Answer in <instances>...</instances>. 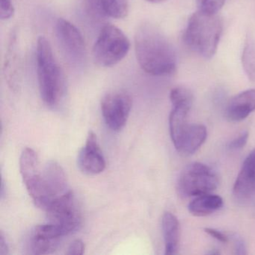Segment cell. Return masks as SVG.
I'll return each mask as SVG.
<instances>
[{"label": "cell", "mask_w": 255, "mask_h": 255, "mask_svg": "<svg viewBox=\"0 0 255 255\" xmlns=\"http://www.w3.org/2000/svg\"><path fill=\"white\" fill-rule=\"evenodd\" d=\"M135 50L141 68L153 76H168L177 68L175 50L154 26H139L135 35Z\"/></svg>", "instance_id": "cell-1"}, {"label": "cell", "mask_w": 255, "mask_h": 255, "mask_svg": "<svg viewBox=\"0 0 255 255\" xmlns=\"http://www.w3.org/2000/svg\"><path fill=\"white\" fill-rule=\"evenodd\" d=\"M35 55L41 99L50 107H54L60 102L65 94V74L45 37L38 38Z\"/></svg>", "instance_id": "cell-2"}, {"label": "cell", "mask_w": 255, "mask_h": 255, "mask_svg": "<svg viewBox=\"0 0 255 255\" xmlns=\"http://www.w3.org/2000/svg\"><path fill=\"white\" fill-rule=\"evenodd\" d=\"M222 30L223 24L217 14L198 10L189 18L183 39L192 51L205 59H211L217 50Z\"/></svg>", "instance_id": "cell-3"}, {"label": "cell", "mask_w": 255, "mask_h": 255, "mask_svg": "<svg viewBox=\"0 0 255 255\" xmlns=\"http://www.w3.org/2000/svg\"><path fill=\"white\" fill-rule=\"evenodd\" d=\"M130 48L128 36L114 25L107 24L100 32L92 51L97 65L104 68L114 66L125 59Z\"/></svg>", "instance_id": "cell-4"}, {"label": "cell", "mask_w": 255, "mask_h": 255, "mask_svg": "<svg viewBox=\"0 0 255 255\" xmlns=\"http://www.w3.org/2000/svg\"><path fill=\"white\" fill-rule=\"evenodd\" d=\"M218 185L219 177L210 167L193 162L188 165L180 174L177 189L182 196L196 197L210 193Z\"/></svg>", "instance_id": "cell-5"}, {"label": "cell", "mask_w": 255, "mask_h": 255, "mask_svg": "<svg viewBox=\"0 0 255 255\" xmlns=\"http://www.w3.org/2000/svg\"><path fill=\"white\" fill-rule=\"evenodd\" d=\"M66 174L55 161H49L41 170L39 192L33 200L35 205L45 211L49 204L68 192Z\"/></svg>", "instance_id": "cell-6"}, {"label": "cell", "mask_w": 255, "mask_h": 255, "mask_svg": "<svg viewBox=\"0 0 255 255\" xmlns=\"http://www.w3.org/2000/svg\"><path fill=\"white\" fill-rule=\"evenodd\" d=\"M48 222L61 228L65 235L77 230L81 223V216L72 191L53 200L45 210Z\"/></svg>", "instance_id": "cell-7"}, {"label": "cell", "mask_w": 255, "mask_h": 255, "mask_svg": "<svg viewBox=\"0 0 255 255\" xmlns=\"http://www.w3.org/2000/svg\"><path fill=\"white\" fill-rule=\"evenodd\" d=\"M132 98L128 92L116 91L107 94L101 101V111L107 126L120 131L126 125L132 108Z\"/></svg>", "instance_id": "cell-8"}, {"label": "cell", "mask_w": 255, "mask_h": 255, "mask_svg": "<svg viewBox=\"0 0 255 255\" xmlns=\"http://www.w3.org/2000/svg\"><path fill=\"white\" fill-rule=\"evenodd\" d=\"M56 36L61 47L68 59L80 64L86 57V44L78 28L63 18H59L56 25Z\"/></svg>", "instance_id": "cell-9"}, {"label": "cell", "mask_w": 255, "mask_h": 255, "mask_svg": "<svg viewBox=\"0 0 255 255\" xmlns=\"http://www.w3.org/2000/svg\"><path fill=\"white\" fill-rule=\"evenodd\" d=\"M77 164L83 173L89 175L100 174L105 169V158L98 144L96 134L92 131L89 132L86 145L79 153Z\"/></svg>", "instance_id": "cell-10"}, {"label": "cell", "mask_w": 255, "mask_h": 255, "mask_svg": "<svg viewBox=\"0 0 255 255\" xmlns=\"http://www.w3.org/2000/svg\"><path fill=\"white\" fill-rule=\"evenodd\" d=\"M20 171L23 183L32 200L38 195L41 185V170L38 155L32 148H25L20 159Z\"/></svg>", "instance_id": "cell-11"}, {"label": "cell", "mask_w": 255, "mask_h": 255, "mask_svg": "<svg viewBox=\"0 0 255 255\" xmlns=\"http://www.w3.org/2000/svg\"><path fill=\"white\" fill-rule=\"evenodd\" d=\"M233 191L234 195L240 199H248L255 196V149L243 162Z\"/></svg>", "instance_id": "cell-12"}, {"label": "cell", "mask_w": 255, "mask_h": 255, "mask_svg": "<svg viewBox=\"0 0 255 255\" xmlns=\"http://www.w3.org/2000/svg\"><path fill=\"white\" fill-rule=\"evenodd\" d=\"M207 136V128L204 125H189L174 145L180 154L190 156L205 142Z\"/></svg>", "instance_id": "cell-13"}, {"label": "cell", "mask_w": 255, "mask_h": 255, "mask_svg": "<svg viewBox=\"0 0 255 255\" xmlns=\"http://www.w3.org/2000/svg\"><path fill=\"white\" fill-rule=\"evenodd\" d=\"M255 110V89L244 91L230 101L227 107V119L230 122H242Z\"/></svg>", "instance_id": "cell-14"}, {"label": "cell", "mask_w": 255, "mask_h": 255, "mask_svg": "<svg viewBox=\"0 0 255 255\" xmlns=\"http://www.w3.org/2000/svg\"><path fill=\"white\" fill-rule=\"evenodd\" d=\"M4 72L8 83L12 87L18 86L21 74V60L17 46V35L12 34L5 56Z\"/></svg>", "instance_id": "cell-15"}, {"label": "cell", "mask_w": 255, "mask_h": 255, "mask_svg": "<svg viewBox=\"0 0 255 255\" xmlns=\"http://www.w3.org/2000/svg\"><path fill=\"white\" fill-rule=\"evenodd\" d=\"M165 255H176L180 245V228L178 219L170 212H165L162 219Z\"/></svg>", "instance_id": "cell-16"}, {"label": "cell", "mask_w": 255, "mask_h": 255, "mask_svg": "<svg viewBox=\"0 0 255 255\" xmlns=\"http://www.w3.org/2000/svg\"><path fill=\"white\" fill-rule=\"evenodd\" d=\"M223 199L219 195L207 193L196 196L188 206L189 213L195 216H206L222 208Z\"/></svg>", "instance_id": "cell-17"}, {"label": "cell", "mask_w": 255, "mask_h": 255, "mask_svg": "<svg viewBox=\"0 0 255 255\" xmlns=\"http://www.w3.org/2000/svg\"><path fill=\"white\" fill-rule=\"evenodd\" d=\"M99 14L115 19L125 18L129 13L128 0H92Z\"/></svg>", "instance_id": "cell-18"}, {"label": "cell", "mask_w": 255, "mask_h": 255, "mask_svg": "<svg viewBox=\"0 0 255 255\" xmlns=\"http://www.w3.org/2000/svg\"><path fill=\"white\" fill-rule=\"evenodd\" d=\"M242 65L246 76L252 81L255 80V41L252 37L248 36L245 42Z\"/></svg>", "instance_id": "cell-19"}, {"label": "cell", "mask_w": 255, "mask_h": 255, "mask_svg": "<svg viewBox=\"0 0 255 255\" xmlns=\"http://www.w3.org/2000/svg\"><path fill=\"white\" fill-rule=\"evenodd\" d=\"M58 242V240H52L34 231L30 239V249L34 255L50 254L55 250Z\"/></svg>", "instance_id": "cell-20"}, {"label": "cell", "mask_w": 255, "mask_h": 255, "mask_svg": "<svg viewBox=\"0 0 255 255\" xmlns=\"http://www.w3.org/2000/svg\"><path fill=\"white\" fill-rule=\"evenodd\" d=\"M170 100L173 107H186L191 109L193 102V95L186 88L177 87L170 92Z\"/></svg>", "instance_id": "cell-21"}, {"label": "cell", "mask_w": 255, "mask_h": 255, "mask_svg": "<svg viewBox=\"0 0 255 255\" xmlns=\"http://www.w3.org/2000/svg\"><path fill=\"white\" fill-rule=\"evenodd\" d=\"M226 0H197L198 10L209 13L217 14L218 11L222 8Z\"/></svg>", "instance_id": "cell-22"}, {"label": "cell", "mask_w": 255, "mask_h": 255, "mask_svg": "<svg viewBox=\"0 0 255 255\" xmlns=\"http://www.w3.org/2000/svg\"><path fill=\"white\" fill-rule=\"evenodd\" d=\"M14 14L12 0H0V17L2 20H9Z\"/></svg>", "instance_id": "cell-23"}, {"label": "cell", "mask_w": 255, "mask_h": 255, "mask_svg": "<svg viewBox=\"0 0 255 255\" xmlns=\"http://www.w3.org/2000/svg\"><path fill=\"white\" fill-rule=\"evenodd\" d=\"M249 139V132H243L239 135L237 138H234V140L229 143V147L231 150H239V149L243 148Z\"/></svg>", "instance_id": "cell-24"}, {"label": "cell", "mask_w": 255, "mask_h": 255, "mask_svg": "<svg viewBox=\"0 0 255 255\" xmlns=\"http://www.w3.org/2000/svg\"><path fill=\"white\" fill-rule=\"evenodd\" d=\"M84 252V243L82 240H75L70 244L66 254L68 255H81Z\"/></svg>", "instance_id": "cell-25"}, {"label": "cell", "mask_w": 255, "mask_h": 255, "mask_svg": "<svg viewBox=\"0 0 255 255\" xmlns=\"http://www.w3.org/2000/svg\"><path fill=\"white\" fill-rule=\"evenodd\" d=\"M205 232L208 234L209 235L211 236L213 238L216 239L218 241L221 242L222 243H227L229 242V237L226 234L222 233V231H218L213 228H205Z\"/></svg>", "instance_id": "cell-26"}, {"label": "cell", "mask_w": 255, "mask_h": 255, "mask_svg": "<svg viewBox=\"0 0 255 255\" xmlns=\"http://www.w3.org/2000/svg\"><path fill=\"white\" fill-rule=\"evenodd\" d=\"M234 249L237 255H246V248L244 242L240 237L235 236L234 240Z\"/></svg>", "instance_id": "cell-27"}, {"label": "cell", "mask_w": 255, "mask_h": 255, "mask_svg": "<svg viewBox=\"0 0 255 255\" xmlns=\"http://www.w3.org/2000/svg\"><path fill=\"white\" fill-rule=\"evenodd\" d=\"M8 246L3 234L1 233V235H0V255H8Z\"/></svg>", "instance_id": "cell-28"}, {"label": "cell", "mask_w": 255, "mask_h": 255, "mask_svg": "<svg viewBox=\"0 0 255 255\" xmlns=\"http://www.w3.org/2000/svg\"><path fill=\"white\" fill-rule=\"evenodd\" d=\"M146 1L151 3H160V2H165V0H146Z\"/></svg>", "instance_id": "cell-29"}]
</instances>
